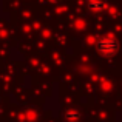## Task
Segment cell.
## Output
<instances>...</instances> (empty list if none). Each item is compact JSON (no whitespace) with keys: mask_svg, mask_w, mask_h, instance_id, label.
<instances>
[{"mask_svg":"<svg viewBox=\"0 0 122 122\" xmlns=\"http://www.w3.org/2000/svg\"><path fill=\"white\" fill-rule=\"evenodd\" d=\"M96 50L102 57H113L119 53L121 43L114 36H101L96 43Z\"/></svg>","mask_w":122,"mask_h":122,"instance_id":"obj_1","label":"cell"},{"mask_svg":"<svg viewBox=\"0 0 122 122\" xmlns=\"http://www.w3.org/2000/svg\"><path fill=\"white\" fill-rule=\"evenodd\" d=\"M86 8L91 12H102L105 9V0H86Z\"/></svg>","mask_w":122,"mask_h":122,"instance_id":"obj_2","label":"cell"},{"mask_svg":"<svg viewBox=\"0 0 122 122\" xmlns=\"http://www.w3.org/2000/svg\"><path fill=\"white\" fill-rule=\"evenodd\" d=\"M63 117L68 122H77L81 119V111H79L77 108H70V110H66L65 113H63Z\"/></svg>","mask_w":122,"mask_h":122,"instance_id":"obj_3","label":"cell"}]
</instances>
